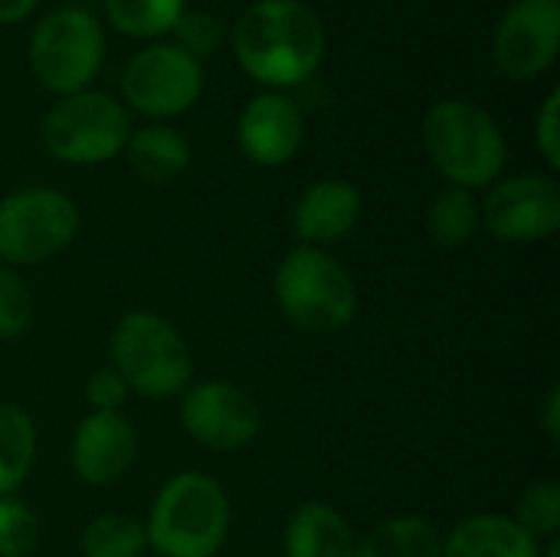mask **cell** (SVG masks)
Here are the masks:
<instances>
[{"mask_svg":"<svg viewBox=\"0 0 560 557\" xmlns=\"http://www.w3.org/2000/svg\"><path fill=\"white\" fill-rule=\"evenodd\" d=\"M233 49L256 82L272 89L302 85L325 59V26L299 0H256L236 20Z\"/></svg>","mask_w":560,"mask_h":557,"instance_id":"1","label":"cell"},{"mask_svg":"<svg viewBox=\"0 0 560 557\" xmlns=\"http://www.w3.org/2000/svg\"><path fill=\"white\" fill-rule=\"evenodd\" d=\"M230 532V499L207 473H177L154 499L144 535L161 557L220 555Z\"/></svg>","mask_w":560,"mask_h":557,"instance_id":"2","label":"cell"},{"mask_svg":"<svg viewBox=\"0 0 560 557\" xmlns=\"http://www.w3.org/2000/svg\"><path fill=\"white\" fill-rule=\"evenodd\" d=\"M423 141L436 171L463 190L489 187L502 174L509 154L495 118L466 98L436 102L427 112Z\"/></svg>","mask_w":560,"mask_h":557,"instance_id":"3","label":"cell"},{"mask_svg":"<svg viewBox=\"0 0 560 557\" xmlns=\"http://www.w3.org/2000/svg\"><path fill=\"white\" fill-rule=\"evenodd\" d=\"M276 302L282 315L312 335H335L358 315L351 272L318 246H295L276 269Z\"/></svg>","mask_w":560,"mask_h":557,"instance_id":"4","label":"cell"},{"mask_svg":"<svg viewBox=\"0 0 560 557\" xmlns=\"http://www.w3.org/2000/svg\"><path fill=\"white\" fill-rule=\"evenodd\" d=\"M112 368L128 391L148 401H167L190 387L194 355L180 332L158 312H128L112 332Z\"/></svg>","mask_w":560,"mask_h":557,"instance_id":"5","label":"cell"},{"mask_svg":"<svg viewBox=\"0 0 560 557\" xmlns=\"http://www.w3.org/2000/svg\"><path fill=\"white\" fill-rule=\"evenodd\" d=\"M102 26L79 7H62L43 16L30 39V69L46 92H85L102 66Z\"/></svg>","mask_w":560,"mask_h":557,"instance_id":"6","label":"cell"},{"mask_svg":"<svg viewBox=\"0 0 560 557\" xmlns=\"http://www.w3.org/2000/svg\"><path fill=\"white\" fill-rule=\"evenodd\" d=\"M131 138V118L105 92H75L59 98L43 118V144L66 164H102Z\"/></svg>","mask_w":560,"mask_h":557,"instance_id":"7","label":"cell"},{"mask_svg":"<svg viewBox=\"0 0 560 557\" xmlns=\"http://www.w3.org/2000/svg\"><path fill=\"white\" fill-rule=\"evenodd\" d=\"M79 233L75 204L49 187H26L0 200V256L36 266L59 256Z\"/></svg>","mask_w":560,"mask_h":557,"instance_id":"8","label":"cell"},{"mask_svg":"<svg viewBox=\"0 0 560 557\" xmlns=\"http://www.w3.org/2000/svg\"><path fill=\"white\" fill-rule=\"evenodd\" d=\"M203 89V72L194 56L177 46H144L131 56L121 76L128 105L151 118H171L187 112Z\"/></svg>","mask_w":560,"mask_h":557,"instance_id":"9","label":"cell"},{"mask_svg":"<svg viewBox=\"0 0 560 557\" xmlns=\"http://www.w3.org/2000/svg\"><path fill=\"white\" fill-rule=\"evenodd\" d=\"M479 220L499 243H538L560 227V187L545 174L499 181L479 210Z\"/></svg>","mask_w":560,"mask_h":557,"instance_id":"10","label":"cell"},{"mask_svg":"<svg viewBox=\"0 0 560 557\" xmlns=\"http://www.w3.org/2000/svg\"><path fill=\"white\" fill-rule=\"evenodd\" d=\"M180 423L197 443L220 453H233L259 437L262 410L243 387L226 381H203L184 391Z\"/></svg>","mask_w":560,"mask_h":557,"instance_id":"11","label":"cell"},{"mask_svg":"<svg viewBox=\"0 0 560 557\" xmlns=\"http://www.w3.org/2000/svg\"><path fill=\"white\" fill-rule=\"evenodd\" d=\"M560 49L558 0H518L495 30V69L509 79H538L551 69Z\"/></svg>","mask_w":560,"mask_h":557,"instance_id":"12","label":"cell"},{"mask_svg":"<svg viewBox=\"0 0 560 557\" xmlns=\"http://www.w3.org/2000/svg\"><path fill=\"white\" fill-rule=\"evenodd\" d=\"M138 453L135 427L121 414H98L92 410L72 433V469L89 486H112L125 479Z\"/></svg>","mask_w":560,"mask_h":557,"instance_id":"13","label":"cell"},{"mask_svg":"<svg viewBox=\"0 0 560 557\" xmlns=\"http://www.w3.org/2000/svg\"><path fill=\"white\" fill-rule=\"evenodd\" d=\"M240 148L262 167H279L295 158L305 138L302 112L285 95H256L240 115Z\"/></svg>","mask_w":560,"mask_h":557,"instance_id":"14","label":"cell"},{"mask_svg":"<svg viewBox=\"0 0 560 557\" xmlns=\"http://www.w3.org/2000/svg\"><path fill=\"white\" fill-rule=\"evenodd\" d=\"M361 220V194L348 181H315L295 204V236L302 246L345 240Z\"/></svg>","mask_w":560,"mask_h":557,"instance_id":"15","label":"cell"},{"mask_svg":"<svg viewBox=\"0 0 560 557\" xmlns=\"http://www.w3.org/2000/svg\"><path fill=\"white\" fill-rule=\"evenodd\" d=\"M443 557H541V542L509 515H469L443 538Z\"/></svg>","mask_w":560,"mask_h":557,"instance_id":"16","label":"cell"},{"mask_svg":"<svg viewBox=\"0 0 560 557\" xmlns=\"http://www.w3.org/2000/svg\"><path fill=\"white\" fill-rule=\"evenodd\" d=\"M358 542L345 515L325 502H305L285 525V557H354Z\"/></svg>","mask_w":560,"mask_h":557,"instance_id":"17","label":"cell"},{"mask_svg":"<svg viewBox=\"0 0 560 557\" xmlns=\"http://www.w3.org/2000/svg\"><path fill=\"white\" fill-rule=\"evenodd\" d=\"M125 148H128V161H131L135 174L151 184H167V181L180 177L190 164L187 141L174 128H164V125L135 131Z\"/></svg>","mask_w":560,"mask_h":557,"instance_id":"18","label":"cell"},{"mask_svg":"<svg viewBox=\"0 0 560 557\" xmlns=\"http://www.w3.org/2000/svg\"><path fill=\"white\" fill-rule=\"evenodd\" d=\"M354 557H443V535L420 515H397L381 522Z\"/></svg>","mask_w":560,"mask_h":557,"instance_id":"19","label":"cell"},{"mask_svg":"<svg viewBox=\"0 0 560 557\" xmlns=\"http://www.w3.org/2000/svg\"><path fill=\"white\" fill-rule=\"evenodd\" d=\"M36 460V423L23 407L0 404V496H10L30 476Z\"/></svg>","mask_w":560,"mask_h":557,"instance_id":"20","label":"cell"},{"mask_svg":"<svg viewBox=\"0 0 560 557\" xmlns=\"http://www.w3.org/2000/svg\"><path fill=\"white\" fill-rule=\"evenodd\" d=\"M479 204L472 197V190L463 187H450L443 190L430 213H427V233L440 250H463L472 243V236L479 233Z\"/></svg>","mask_w":560,"mask_h":557,"instance_id":"21","label":"cell"},{"mask_svg":"<svg viewBox=\"0 0 560 557\" xmlns=\"http://www.w3.org/2000/svg\"><path fill=\"white\" fill-rule=\"evenodd\" d=\"M144 545V525L121 512L98 515L82 532V557H138Z\"/></svg>","mask_w":560,"mask_h":557,"instance_id":"22","label":"cell"},{"mask_svg":"<svg viewBox=\"0 0 560 557\" xmlns=\"http://www.w3.org/2000/svg\"><path fill=\"white\" fill-rule=\"evenodd\" d=\"M180 13L184 0H105V16L112 26L141 39L174 30Z\"/></svg>","mask_w":560,"mask_h":557,"instance_id":"23","label":"cell"},{"mask_svg":"<svg viewBox=\"0 0 560 557\" xmlns=\"http://www.w3.org/2000/svg\"><path fill=\"white\" fill-rule=\"evenodd\" d=\"M515 522L535 538H558L560 532V486L545 479V483H535L522 492L518 499V509H515Z\"/></svg>","mask_w":560,"mask_h":557,"instance_id":"24","label":"cell"},{"mask_svg":"<svg viewBox=\"0 0 560 557\" xmlns=\"http://www.w3.org/2000/svg\"><path fill=\"white\" fill-rule=\"evenodd\" d=\"M39 545V519L13 496H0V557H30Z\"/></svg>","mask_w":560,"mask_h":557,"instance_id":"25","label":"cell"},{"mask_svg":"<svg viewBox=\"0 0 560 557\" xmlns=\"http://www.w3.org/2000/svg\"><path fill=\"white\" fill-rule=\"evenodd\" d=\"M33 322V295L23 276L0 269V341L23 335Z\"/></svg>","mask_w":560,"mask_h":557,"instance_id":"26","label":"cell"},{"mask_svg":"<svg viewBox=\"0 0 560 557\" xmlns=\"http://www.w3.org/2000/svg\"><path fill=\"white\" fill-rule=\"evenodd\" d=\"M174 36H177V49L200 59V56H210L220 46L223 26L210 10H184L177 16V23H174Z\"/></svg>","mask_w":560,"mask_h":557,"instance_id":"27","label":"cell"},{"mask_svg":"<svg viewBox=\"0 0 560 557\" xmlns=\"http://www.w3.org/2000/svg\"><path fill=\"white\" fill-rule=\"evenodd\" d=\"M128 384L121 381V374L115 368H98L89 381H85V397L98 414H118L128 401Z\"/></svg>","mask_w":560,"mask_h":557,"instance_id":"28","label":"cell"},{"mask_svg":"<svg viewBox=\"0 0 560 557\" xmlns=\"http://www.w3.org/2000/svg\"><path fill=\"white\" fill-rule=\"evenodd\" d=\"M558 105L560 95L551 92L548 102L541 105V115H538V125H535V138H538V148L545 154V161L551 167H560V121H558Z\"/></svg>","mask_w":560,"mask_h":557,"instance_id":"29","label":"cell"},{"mask_svg":"<svg viewBox=\"0 0 560 557\" xmlns=\"http://www.w3.org/2000/svg\"><path fill=\"white\" fill-rule=\"evenodd\" d=\"M541 430L551 443L560 440V387L555 384L545 397V407H541Z\"/></svg>","mask_w":560,"mask_h":557,"instance_id":"30","label":"cell"},{"mask_svg":"<svg viewBox=\"0 0 560 557\" xmlns=\"http://www.w3.org/2000/svg\"><path fill=\"white\" fill-rule=\"evenodd\" d=\"M36 0H0V23H20L33 13Z\"/></svg>","mask_w":560,"mask_h":557,"instance_id":"31","label":"cell"},{"mask_svg":"<svg viewBox=\"0 0 560 557\" xmlns=\"http://www.w3.org/2000/svg\"><path fill=\"white\" fill-rule=\"evenodd\" d=\"M541 557H560V538H551L548 548L541 552Z\"/></svg>","mask_w":560,"mask_h":557,"instance_id":"32","label":"cell"}]
</instances>
